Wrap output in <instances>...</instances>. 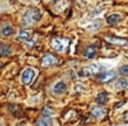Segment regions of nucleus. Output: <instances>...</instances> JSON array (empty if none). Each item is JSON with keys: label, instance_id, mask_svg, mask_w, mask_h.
<instances>
[{"label": "nucleus", "instance_id": "20e7f679", "mask_svg": "<svg viewBox=\"0 0 128 126\" xmlns=\"http://www.w3.org/2000/svg\"><path fill=\"white\" fill-rule=\"evenodd\" d=\"M34 75H36V70L32 67H26L25 70L22 71V82L25 85H29L32 81H33Z\"/></svg>", "mask_w": 128, "mask_h": 126}, {"label": "nucleus", "instance_id": "f03ea898", "mask_svg": "<svg viewBox=\"0 0 128 126\" xmlns=\"http://www.w3.org/2000/svg\"><path fill=\"white\" fill-rule=\"evenodd\" d=\"M70 45V40L69 38H52L51 40V47L56 51H61V52H66V49L69 48Z\"/></svg>", "mask_w": 128, "mask_h": 126}, {"label": "nucleus", "instance_id": "a211bd4d", "mask_svg": "<svg viewBox=\"0 0 128 126\" xmlns=\"http://www.w3.org/2000/svg\"><path fill=\"white\" fill-rule=\"evenodd\" d=\"M100 27V22L99 21H95L92 22V23L88 25V30H91V32H95V30H98Z\"/></svg>", "mask_w": 128, "mask_h": 126}, {"label": "nucleus", "instance_id": "f8f14e48", "mask_svg": "<svg viewBox=\"0 0 128 126\" xmlns=\"http://www.w3.org/2000/svg\"><path fill=\"white\" fill-rule=\"evenodd\" d=\"M36 126H52V121H51V118L40 117L36 122Z\"/></svg>", "mask_w": 128, "mask_h": 126}, {"label": "nucleus", "instance_id": "9b49d317", "mask_svg": "<svg viewBox=\"0 0 128 126\" xmlns=\"http://www.w3.org/2000/svg\"><path fill=\"white\" fill-rule=\"evenodd\" d=\"M120 21H121V15H120V14H110V15L106 18V22H108L109 25H117Z\"/></svg>", "mask_w": 128, "mask_h": 126}, {"label": "nucleus", "instance_id": "423d86ee", "mask_svg": "<svg viewBox=\"0 0 128 126\" xmlns=\"http://www.w3.org/2000/svg\"><path fill=\"white\" fill-rule=\"evenodd\" d=\"M12 33H14V27H12L11 23H8V22H2L0 23V36L7 37V36H11Z\"/></svg>", "mask_w": 128, "mask_h": 126}, {"label": "nucleus", "instance_id": "2eb2a0df", "mask_svg": "<svg viewBox=\"0 0 128 126\" xmlns=\"http://www.w3.org/2000/svg\"><path fill=\"white\" fill-rule=\"evenodd\" d=\"M11 54V48L7 44H0V56H8Z\"/></svg>", "mask_w": 128, "mask_h": 126}, {"label": "nucleus", "instance_id": "ddd939ff", "mask_svg": "<svg viewBox=\"0 0 128 126\" xmlns=\"http://www.w3.org/2000/svg\"><path fill=\"white\" fill-rule=\"evenodd\" d=\"M95 100H96L98 104H106L108 100H109V96H108L106 92H100V93L96 95V99H95Z\"/></svg>", "mask_w": 128, "mask_h": 126}, {"label": "nucleus", "instance_id": "4468645a", "mask_svg": "<svg viewBox=\"0 0 128 126\" xmlns=\"http://www.w3.org/2000/svg\"><path fill=\"white\" fill-rule=\"evenodd\" d=\"M95 55H96V48H95L94 45L91 47H87L86 49H84V56L88 58V59H91V58H94Z\"/></svg>", "mask_w": 128, "mask_h": 126}, {"label": "nucleus", "instance_id": "39448f33", "mask_svg": "<svg viewBox=\"0 0 128 126\" xmlns=\"http://www.w3.org/2000/svg\"><path fill=\"white\" fill-rule=\"evenodd\" d=\"M99 73V66L98 64H91V66H87V67H83L80 71H78V75L80 77H90L92 74H96Z\"/></svg>", "mask_w": 128, "mask_h": 126}, {"label": "nucleus", "instance_id": "4be33fe9", "mask_svg": "<svg viewBox=\"0 0 128 126\" xmlns=\"http://www.w3.org/2000/svg\"><path fill=\"white\" fill-rule=\"evenodd\" d=\"M0 126H2V125H0Z\"/></svg>", "mask_w": 128, "mask_h": 126}, {"label": "nucleus", "instance_id": "f3484780", "mask_svg": "<svg viewBox=\"0 0 128 126\" xmlns=\"http://www.w3.org/2000/svg\"><path fill=\"white\" fill-rule=\"evenodd\" d=\"M127 86H128V81L125 78H121V79H118V81H117V85H116L117 89H125Z\"/></svg>", "mask_w": 128, "mask_h": 126}, {"label": "nucleus", "instance_id": "9d476101", "mask_svg": "<svg viewBox=\"0 0 128 126\" xmlns=\"http://www.w3.org/2000/svg\"><path fill=\"white\" fill-rule=\"evenodd\" d=\"M91 114H92V117H95V118H103V117H106L108 111H106L105 108H102V107H92Z\"/></svg>", "mask_w": 128, "mask_h": 126}, {"label": "nucleus", "instance_id": "6e6552de", "mask_svg": "<svg viewBox=\"0 0 128 126\" xmlns=\"http://www.w3.org/2000/svg\"><path fill=\"white\" fill-rule=\"evenodd\" d=\"M108 43H110V44H116V45H127L128 44V41L125 40V38H120V37H113V36H108V37L105 38Z\"/></svg>", "mask_w": 128, "mask_h": 126}, {"label": "nucleus", "instance_id": "1a4fd4ad", "mask_svg": "<svg viewBox=\"0 0 128 126\" xmlns=\"http://www.w3.org/2000/svg\"><path fill=\"white\" fill-rule=\"evenodd\" d=\"M66 89H68V85L65 84L64 81H59V82H56V84L54 85L52 92L55 93V95H62L64 92H66Z\"/></svg>", "mask_w": 128, "mask_h": 126}, {"label": "nucleus", "instance_id": "f257e3e1", "mask_svg": "<svg viewBox=\"0 0 128 126\" xmlns=\"http://www.w3.org/2000/svg\"><path fill=\"white\" fill-rule=\"evenodd\" d=\"M40 18H42V12H40V10H37V8H32V10H29V11L25 12V15H24V18H22V23L25 25V26H30V25L36 23Z\"/></svg>", "mask_w": 128, "mask_h": 126}, {"label": "nucleus", "instance_id": "0eeeda50", "mask_svg": "<svg viewBox=\"0 0 128 126\" xmlns=\"http://www.w3.org/2000/svg\"><path fill=\"white\" fill-rule=\"evenodd\" d=\"M114 78H116V71H113V70L105 71V73H102V74L98 75V79H99L102 84H105V82H110V81H113Z\"/></svg>", "mask_w": 128, "mask_h": 126}, {"label": "nucleus", "instance_id": "aec40b11", "mask_svg": "<svg viewBox=\"0 0 128 126\" xmlns=\"http://www.w3.org/2000/svg\"><path fill=\"white\" fill-rule=\"evenodd\" d=\"M118 71H120V74H121L122 77H124V75L127 77V75H128V66H121Z\"/></svg>", "mask_w": 128, "mask_h": 126}, {"label": "nucleus", "instance_id": "412c9836", "mask_svg": "<svg viewBox=\"0 0 128 126\" xmlns=\"http://www.w3.org/2000/svg\"><path fill=\"white\" fill-rule=\"evenodd\" d=\"M122 119H124V122H128V111H125L122 114Z\"/></svg>", "mask_w": 128, "mask_h": 126}, {"label": "nucleus", "instance_id": "dca6fc26", "mask_svg": "<svg viewBox=\"0 0 128 126\" xmlns=\"http://www.w3.org/2000/svg\"><path fill=\"white\" fill-rule=\"evenodd\" d=\"M29 37H30V32L29 30H25V29H22L20 32V34H18V40L20 41H28L29 40Z\"/></svg>", "mask_w": 128, "mask_h": 126}, {"label": "nucleus", "instance_id": "6ab92c4d", "mask_svg": "<svg viewBox=\"0 0 128 126\" xmlns=\"http://www.w3.org/2000/svg\"><path fill=\"white\" fill-rule=\"evenodd\" d=\"M52 114H54V110L52 108H50V107H44V108H43V117L50 118Z\"/></svg>", "mask_w": 128, "mask_h": 126}, {"label": "nucleus", "instance_id": "7ed1b4c3", "mask_svg": "<svg viewBox=\"0 0 128 126\" xmlns=\"http://www.w3.org/2000/svg\"><path fill=\"white\" fill-rule=\"evenodd\" d=\"M56 63H59V59L55 56V55L50 54V52L44 54V56H43V59H42V66L43 67H50V66H54V64H56Z\"/></svg>", "mask_w": 128, "mask_h": 126}]
</instances>
